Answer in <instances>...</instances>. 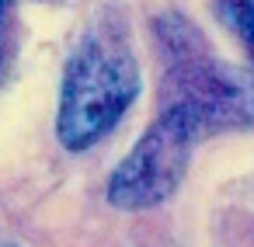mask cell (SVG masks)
I'll return each instance as SVG.
<instances>
[{"label": "cell", "instance_id": "6da1fadb", "mask_svg": "<svg viewBox=\"0 0 254 247\" xmlns=\"http://www.w3.org/2000/svg\"><path fill=\"white\" fill-rule=\"evenodd\" d=\"M143 70L132 53L129 25L119 11L98 14L73 42L56 105V136L63 150L84 153L98 146L136 105Z\"/></svg>", "mask_w": 254, "mask_h": 247}, {"label": "cell", "instance_id": "7a4b0ae2", "mask_svg": "<svg viewBox=\"0 0 254 247\" xmlns=\"http://www.w3.org/2000/svg\"><path fill=\"white\" fill-rule=\"evenodd\" d=\"M153 42L164 56L157 108H181L205 136L254 129V70L216 56L202 28L167 11L153 18Z\"/></svg>", "mask_w": 254, "mask_h": 247}, {"label": "cell", "instance_id": "3957f363", "mask_svg": "<svg viewBox=\"0 0 254 247\" xmlns=\"http://www.w3.org/2000/svg\"><path fill=\"white\" fill-rule=\"evenodd\" d=\"M198 139H205V132L191 115L181 108H157V119L108 174V205L122 212H143L167 202L181 188Z\"/></svg>", "mask_w": 254, "mask_h": 247}, {"label": "cell", "instance_id": "277c9868", "mask_svg": "<svg viewBox=\"0 0 254 247\" xmlns=\"http://www.w3.org/2000/svg\"><path fill=\"white\" fill-rule=\"evenodd\" d=\"M212 14L240 42L244 56L254 66V0H212Z\"/></svg>", "mask_w": 254, "mask_h": 247}, {"label": "cell", "instance_id": "5b68a950", "mask_svg": "<svg viewBox=\"0 0 254 247\" xmlns=\"http://www.w3.org/2000/svg\"><path fill=\"white\" fill-rule=\"evenodd\" d=\"M11 4H14V0H0V21H4V18L11 14Z\"/></svg>", "mask_w": 254, "mask_h": 247}, {"label": "cell", "instance_id": "8992f818", "mask_svg": "<svg viewBox=\"0 0 254 247\" xmlns=\"http://www.w3.org/2000/svg\"><path fill=\"white\" fill-rule=\"evenodd\" d=\"M0 66H4V53H0Z\"/></svg>", "mask_w": 254, "mask_h": 247}, {"label": "cell", "instance_id": "52a82bcc", "mask_svg": "<svg viewBox=\"0 0 254 247\" xmlns=\"http://www.w3.org/2000/svg\"><path fill=\"white\" fill-rule=\"evenodd\" d=\"M0 247H14V244H0Z\"/></svg>", "mask_w": 254, "mask_h": 247}]
</instances>
